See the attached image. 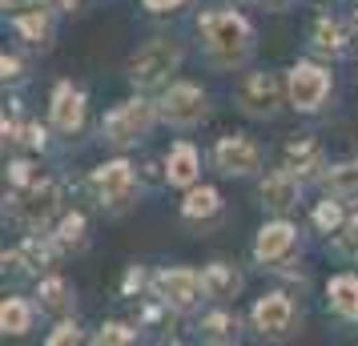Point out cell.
Returning a JSON list of instances; mask_svg holds the SVG:
<instances>
[{"label":"cell","instance_id":"1","mask_svg":"<svg viewBox=\"0 0 358 346\" xmlns=\"http://www.w3.org/2000/svg\"><path fill=\"white\" fill-rule=\"evenodd\" d=\"M197 33L206 41V52H210V65L217 69H234L245 65L254 57V29L242 13L234 8H217V13H201L197 17Z\"/></svg>","mask_w":358,"mask_h":346},{"label":"cell","instance_id":"2","mask_svg":"<svg viewBox=\"0 0 358 346\" xmlns=\"http://www.w3.org/2000/svg\"><path fill=\"white\" fill-rule=\"evenodd\" d=\"M157 117H162V109L145 97L121 101L117 109H109V113L101 117V141H105V145H117V149H129V145L145 141L149 133H153Z\"/></svg>","mask_w":358,"mask_h":346},{"label":"cell","instance_id":"3","mask_svg":"<svg viewBox=\"0 0 358 346\" xmlns=\"http://www.w3.org/2000/svg\"><path fill=\"white\" fill-rule=\"evenodd\" d=\"M149 290H153V298L162 302L165 310H173V314H189L201 306V298H210L201 274L189 270V266H165V270H157L149 278Z\"/></svg>","mask_w":358,"mask_h":346},{"label":"cell","instance_id":"4","mask_svg":"<svg viewBox=\"0 0 358 346\" xmlns=\"http://www.w3.org/2000/svg\"><path fill=\"white\" fill-rule=\"evenodd\" d=\"M89 189H93V198H97L101 210L121 214V210L133 206V198H137V169H133V161H125V157H113V161H105V165L93 169Z\"/></svg>","mask_w":358,"mask_h":346},{"label":"cell","instance_id":"5","mask_svg":"<svg viewBox=\"0 0 358 346\" xmlns=\"http://www.w3.org/2000/svg\"><path fill=\"white\" fill-rule=\"evenodd\" d=\"M178 65H181V45L157 36V41H145V45L129 57L125 77H129L137 89H153V85H162L169 73H178Z\"/></svg>","mask_w":358,"mask_h":346},{"label":"cell","instance_id":"6","mask_svg":"<svg viewBox=\"0 0 358 346\" xmlns=\"http://www.w3.org/2000/svg\"><path fill=\"white\" fill-rule=\"evenodd\" d=\"M57 210H61V185L49 182V178H41L36 185H24V189H13V201H8L13 222H20L29 233L45 230Z\"/></svg>","mask_w":358,"mask_h":346},{"label":"cell","instance_id":"7","mask_svg":"<svg viewBox=\"0 0 358 346\" xmlns=\"http://www.w3.org/2000/svg\"><path fill=\"white\" fill-rule=\"evenodd\" d=\"M157 109H162L165 125H173V129H194V125H201V121L210 117V97H206L201 85L178 81L157 97Z\"/></svg>","mask_w":358,"mask_h":346},{"label":"cell","instance_id":"8","mask_svg":"<svg viewBox=\"0 0 358 346\" xmlns=\"http://www.w3.org/2000/svg\"><path fill=\"white\" fill-rule=\"evenodd\" d=\"M286 97L298 113H318L330 97V73L322 65H310V61H298V65L286 73Z\"/></svg>","mask_w":358,"mask_h":346},{"label":"cell","instance_id":"9","mask_svg":"<svg viewBox=\"0 0 358 346\" xmlns=\"http://www.w3.org/2000/svg\"><path fill=\"white\" fill-rule=\"evenodd\" d=\"M238 109L254 121H274L282 109V81L274 73H250L238 85Z\"/></svg>","mask_w":358,"mask_h":346},{"label":"cell","instance_id":"10","mask_svg":"<svg viewBox=\"0 0 358 346\" xmlns=\"http://www.w3.org/2000/svg\"><path fill=\"white\" fill-rule=\"evenodd\" d=\"M294 246H298V226L294 222H286V217L266 222L254 238V262L262 270H282V266H290Z\"/></svg>","mask_w":358,"mask_h":346},{"label":"cell","instance_id":"11","mask_svg":"<svg viewBox=\"0 0 358 346\" xmlns=\"http://www.w3.org/2000/svg\"><path fill=\"white\" fill-rule=\"evenodd\" d=\"M213 165L226 178H254L262 169V145L245 133H229L213 145Z\"/></svg>","mask_w":358,"mask_h":346},{"label":"cell","instance_id":"12","mask_svg":"<svg viewBox=\"0 0 358 346\" xmlns=\"http://www.w3.org/2000/svg\"><path fill=\"white\" fill-rule=\"evenodd\" d=\"M250 322H254V330H258L262 338H274V343H282V338H290L294 326H298V310H294L290 298L274 290V294H262L258 302H254Z\"/></svg>","mask_w":358,"mask_h":346},{"label":"cell","instance_id":"13","mask_svg":"<svg viewBox=\"0 0 358 346\" xmlns=\"http://www.w3.org/2000/svg\"><path fill=\"white\" fill-rule=\"evenodd\" d=\"M57 238H41V233H29L17 250H4V270H29V274H49L52 262H57Z\"/></svg>","mask_w":358,"mask_h":346},{"label":"cell","instance_id":"14","mask_svg":"<svg viewBox=\"0 0 358 346\" xmlns=\"http://www.w3.org/2000/svg\"><path fill=\"white\" fill-rule=\"evenodd\" d=\"M298 198H302V182L294 178L290 169H274L258 182V201L266 214L286 217L290 210H298Z\"/></svg>","mask_w":358,"mask_h":346},{"label":"cell","instance_id":"15","mask_svg":"<svg viewBox=\"0 0 358 346\" xmlns=\"http://www.w3.org/2000/svg\"><path fill=\"white\" fill-rule=\"evenodd\" d=\"M282 169H290L298 182L322 178V173H326V149H322V141H314V137H290V141L282 145Z\"/></svg>","mask_w":358,"mask_h":346},{"label":"cell","instance_id":"16","mask_svg":"<svg viewBox=\"0 0 358 346\" xmlns=\"http://www.w3.org/2000/svg\"><path fill=\"white\" fill-rule=\"evenodd\" d=\"M85 113H89V97L73 81H61L52 89V101H49V121L52 129L61 133H77L85 125Z\"/></svg>","mask_w":358,"mask_h":346},{"label":"cell","instance_id":"17","mask_svg":"<svg viewBox=\"0 0 358 346\" xmlns=\"http://www.w3.org/2000/svg\"><path fill=\"white\" fill-rule=\"evenodd\" d=\"M201 178V153L189 141H173V149L165 153V185L173 189H189Z\"/></svg>","mask_w":358,"mask_h":346},{"label":"cell","instance_id":"18","mask_svg":"<svg viewBox=\"0 0 358 346\" xmlns=\"http://www.w3.org/2000/svg\"><path fill=\"white\" fill-rule=\"evenodd\" d=\"M310 49L318 57H342L350 49V29L338 17H318L314 29H310Z\"/></svg>","mask_w":358,"mask_h":346},{"label":"cell","instance_id":"19","mask_svg":"<svg viewBox=\"0 0 358 346\" xmlns=\"http://www.w3.org/2000/svg\"><path fill=\"white\" fill-rule=\"evenodd\" d=\"M201 282H206V294H210L213 302H234V298L242 294V274L229 262L201 266Z\"/></svg>","mask_w":358,"mask_h":346},{"label":"cell","instance_id":"20","mask_svg":"<svg viewBox=\"0 0 358 346\" xmlns=\"http://www.w3.org/2000/svg\"><path fill=\"white\" fill-rule=\"evenodd\" d=\"M326 302H330V310L338 318L355 322L358 318V274H334L326 282Z\"/></svg>","mask_w":358,"mask_h":346},{"label":"cell","instance_id":"21","mask_svg":"<svg viewBox=\"0 0 358 346\" xmlns=\"http://www.w3.org/2000/svg\"><path fill=\"white\" fill-rule=\"evenodd\" d=\"M73 302H77V290L65 278L45 274V278L36 282V306L45 314H65V310H73Z\"/></svg>","mask_w":358,"mask_h":346},{"label":"cell","instance_id":"22","mask_svg":"<svg viewBox=\"0 0 358 346\" xmlns=\"http://www.w3.org/2000/svg\"><path fill=\"white\" fill-rule=\"evenodd\" d=\"M36 322V302H29V298H4V306H0V330L4 334H13V338H20V334H29Z\"/></svg>","mask_w":358,"mask_h":346},{"label":"cell","instance_id":"23","mask_svg":"<svg viewBox=\"0 0 358 346\" xmlns=\"http://www.w3.org/2000/svg\"><path fill=\"white\" fill-rule=\"evenodd\" d=\"M13 29L24 45H33V49H49L52 45V20L45 8H33V13H20L13 17Z\"/></svg>","mask_w":358,"mask_h":346},{"label":"cell","instance_id":"24","mask_svg":"<svg viewBox=\"0 0 358 346\" xmlns=\"http://www.w3.org/2000/svg\"><path fill=\"white\" fill-rule=\"evenodd\" d=\"M222 210V194L213 185H189L185 189V201H181V217L185 222H206Z\"/></svg>","mask_w":358,"mask_h":346},{"label":"cell","instance_id":"25","mask_svg":"<svg viewBox=\"0 0 358 346\" xmlns=\"http://www.w3.org/2000/svg\"><path fill=\"white\" fill-rule=\"evenodd\" d=\"M322 185H326V194H334V198H342V201L358 198V161L330 165L322 173Z\"/></svg>","mask_w":358,"mask_h":346},{"label":"cell","instance_id":"26","mask_svg":"<svg viewBox=\"0 0 358 346\" xmlns=\"http://www.w3.org/2000/svg\"><path fill=\"white\" fill-rule=\"evenodd\" d=\"M197 330H201L206 343H234V338H238V314L213 310V314H206V318L197 322Z\"/></svg>","mask_w":358,"mask_h":346},{"label":"cell","instance_id":"27","mask_svg":"<svg viewBox=\"0 0 358 346\" xmlns=\"http://www.w3.org/2000/svg\"><path fill=\"white\" fill-rule=\"evenodd\" d=\"M52 238H57V246H61V250H81L85 246V214H81V210H73V214L61 217Z\"/></svg>","mask_w":358,"mask_h":346},{"label":"cell","instance_id":"28","mask_svg":"<svg viewBox=\"0 0 358 346\" xmlns=\"http://www.w3.org/2000/svg\"><path fill=\"white\" fill-rule=\"evenodd\" d=\"M346 222V210H342V198H330L318 201V210H314V226H318V233H334Z\"/></svg>","mask_w":358,"mask_h":346},{"label":"cell","instance_id":"29","mask_svg":"<svg viewBox=\"0 0 358 346\" xmlns=\"http://www.w3.org/2000/svg\"><path fill=\"white\" fill-rule=\"evenodd\" d=\"M93 343L97 346H129V343H137V326H129V322H105L93 334Z\"/></svg>","mask_w":358,"mask_h":346},{"label":"cell","instance_id":"30","mask_svg":"<svg viewBox=\"0 0 358 346\" xmlns=\"http://www.w3.org/2000/svg\"><path fill=\"white\" fill-rule=\"evenodd\" d=\"M334 250H338L342 258H350V262H358V217H350V222H342L338 230H334Z\"/></svg>","mask_w":358,"mask_h":346},{"label":"cell","instance_id":"31","mask_svg":"<svg viewBox=\"0 0 358 346\" xmlns=\"http://www.w3.org/2000/svg\"><path fill=\"white\" fill-rule=\"evenodd\" d=\"M8 182H13V189L36 185V182H41V169H36L33 161H13V165H8Z\"/></svg>","mask_w":358,"mask_h":346},{"label":"cell","instance_id":"32","mask_svg":"<svg viewBox=\"0 0 358 346\" xmlns=\"http://www.w3.org/2000/svg\"><path fill=\"white\" fill-rule=\"evenodd\" d=\"M49 346H69V343H81V326L77 322H57V330H52L49 338H45Z\"/></svg>","mask_w":358,"mask_h":346},{"label":"cell","instance_id":"33","mask_svg":"<svg viewBox=\"0 0 358 346\" xmlns=\"http://www.w3.org/2000/svg\"><path fill=\"white\" fill-rule=\"evenodd\" d=\"M20 141H24L29 149H45V145H49V133L41 129L36 121H29V125H24V133H20Z\"/></svg>","mask_w":358,"mask_h":346},{"label":"cell","instance_id":"34","mask_svg":"<svg viewBox=\"0 0 358 346\" xmlns=\"http://www.w3.org/2000/svg\"><path fill=\"white\" fill-rule=\"evenodd\" d=\"M141 286H145V270H141V266H129V274H125V282H121V294L133 298Z\"/></svg>","mask_w":358,"mask_h":346},{"label":"cell","instance_id":"35","mask_svg":"<svg viewBox=\"0 0 358 346\" xmlns=\"http://www.w3.org/2000/svg\"><path fill=\"white\" fill-rule=\"evenodd\" d=\"M0 8L8 17H20V13H33V8H45V0H0Z\"/></svg>","mask_w":358,"mask_h":346},{"label":"cell","instance_id":"36","mask_svg":"<svg viewBox=\"0 0 358 346\" xmlns=\"http://www.w3.org/2000/svg\"><path fill=\"white\" fill-rule=\"evenodd\" d=\"M0 77H4V81H20V77H24V73H20V61H17V57H8V52L0 57Z\"/></svg>","mask_w":358,"mask_h":346},{"label":"cell","instance_id":"37","mask_svg":"<svg viewBox=\"0 0 358 346\" xmlns=\"http://www.w3.org/2000/svg\"><path fill=\"white\" fill-rule=\"evenodd\" d=\"M141 4H145L149 13H173L181 0H141Z\"/></svg>","mask_w":358,"mask_h":346},{"label":"cell","instance_id":"38","mask_svg":"<svg viewBox=\"0 0 358 346\" xmlns=\"http://www.w3.org/2000/svg\"><path fill=\"white\" fill-rule=\"evenodd\" d=\"M49 4H57V8H73L77 0H49Z\"/></svg>","mask_w":358,"mask_h":346},{"label":"cell","instance_id":"39","mask_svg":"<svg viewBox=\"0 0 358 346\" xmlns=\"http://www.w3.org/2000/svg\"><path fill=\"white\" fill-rule=\"evenodd\" d=\"M258 4H286V0H258Z\"/></svg>","mask_w":358,"mask_h":346},{"label":"cell","instance_id":"40","mask_svg":"<svg viewBox=\"0 0 358 346\" xmlns=\"http://www.w3.org/2000/svg\"><path fill=\"white\" fill-rule=\"evenodd\" d=\"M355 24H358V0H355Z\"/></svg>","mask_w":358,"mask_h":346}]
</instances>
